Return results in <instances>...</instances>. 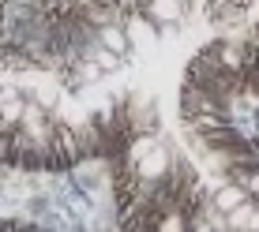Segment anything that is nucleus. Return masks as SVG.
Instances as JSON below:
<instances>
[{"mask_svg": "<svg viewBox=\"0 0 259 232\" xmlns=\"http://www.w3.org/2000/svg\"><path fill=\"white\" fill-rule=\"evenodd\" d=\"M113 187L120 232H162L195 180V165L165 135L154 105L113 131Z\"/></svg>", "mask_w": 259, "mask_h": 232, "instance_id": "nucleus-1", "label": "nucleus"}, {"mask_svg": "<svg viewBox=\"0 0 259 232\" xmlns=\"http://www.w3.org/2000/svg\"><path fill=\"white\" fill-rule=\"evenodd\" d=\"M184 83L210 97L255 94L259 97V23H252L240 38L214 41L188 64Z\"/></svg>", "mask_w": 259, "mask_h": 232, "instance_id": "nucleus-2", "label": "nucleus"}, {"mask_svg": "<svg viewBox=\"0 0 259 232\" xmlns=\"http://www.w3.org/2000/svg\"><path fill=\"white\" fill-rule=\"evenodd\" d=\"M0 232H49V228H38V225H23V221H4Z\"/></svg>", "mask_w": 259, "mask_h": 232, "instance_id": "nucleus-3", "label": "nucleus"}]
</instances>
